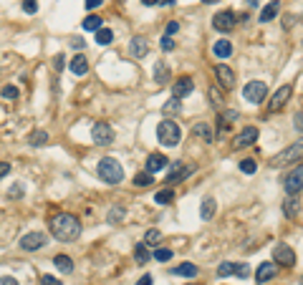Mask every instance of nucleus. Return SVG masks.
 <instances>
[{
    "mask_svg": "<svg viewBox=\"0 0 303 285\" xmlns=\"http://www.w3.org/2000/svg\"><path fill=\"white\" fill-rule=\"evenodd\" d=\"M157 139L162 146H177L182 139V129L174 119H162L159 126H157Z\"/></svg>",
    "mask_w": 303,
    "mask_h": 285,
    "instance_id": "2",
    "label": "nucleus"
},
{
    "mask_svg": "<svg viewBox=\"0 0 303 285\" xmlns=\"http://www.w3.org/2000/svg\"><path fill=\"white\" fill-rule=\"evenodd\" d=\"M43 245H45V235H43V232H28V235L21 237V247H23L25 252H36V250H41Z\"/></svg>",
    "mask_w": 303,
    "mask_h": 285,
    "instance_id": "13",
    "label": "nucleus"
},
{
    "mask_svg": "<svg viewBox=\"0 0 303 285\" xmlns=\"http://www.w3.org/2000/svg\"><path fill=\"white\" fill-rule=\"evenodd\" d=\"M8 172H10V164L8 162H0V179H3Z\"/></svg>",
    "mask_w": 303,
    "mask_h": 285,
    "instance_id": "52",
    "label": "nucleus"
},
{
    "mask_svg": "<svg viewBox=\"0 0 303 285\" xmlns=\"http://www.w3.org/2000/svg\"><path fill=\"white\" fill-rule=\"evenodd\" d=\"M71 73H76V76H86V71H88V61H86V56H73L71 58Z\"/></svg>",
    "mask_w": 303,
    "mask_h": 285,
    "instance_id": "19",
    "label": "nucleus"
},
{
    "mask_svg": "<svg viewBox=\"0 0 303 285\" xmlns=\"http://www.w3.org/2000/svg\"><path fill=\"white\" fill-rule=\"evenodd\" d=\"M91 139H94V144H99V146H106L116 139V131L111 129V124L99 122V124H94V129H91Z\"/></svg>",
    "mask_w": 303,
    "mask_h": 285,
    "instance_id": "6",
    "label": "nucleus"
},
{
    "mask_svg": "<svg viewBox=\"0 0 303 285\" xmlns=\"http://www.w3.org/2000/svg\"><path fill=\"white\" fill-rule=\"evenodd\" d=\"M159 5H174V0H157Z\"/></svg>",
    "mask_w": 303,
    "mask_h": 285,
    "instance_id": "56",
    "label": "nucleus"
},
{
    "mask_svg": "<svg viewBox=\"0 0 303 285\" xmlns=\"http://www.w3.org/2000/svg\"><path fill=\"white\" fill-rule=\"evenodd\" d=\"M179 109H182V106H179V99H174V96L164 103V114H167V116H170V114H172V116L179 114Z\"/></svg>",
    "mask_w": 303,
    "mask_h": 285,
    "instance_id": "38",
    "label": "nucleus"
},
{
    "mask_svg": "<svg viewBox=\"0 0 303 285\" xmlns=\"http://www.w3.org/2000/svg\"><path fill=\"white\" fill-rule=\"evenodd\" d=\"M0 94H3V99H18V88H15V86H5Z\"/></svg>",
    "mask_w": 303,
    "mask_h": 285,
    "instance_id": "44",
    "label": "nucleus"
},
{
    "mask_svg": "<svg viewBox=\"0 0 303 285\" xmlns=\"http://www.w3.org/2000/svg\"><path fill=\"white\" fill-rule=\"evenodd\" d=\"M129 53H131L134 58H144V56L149 53V41H147L144 36H134L131 43H129Z\"/></svg>",
    "mask_w": 303,
    "mask_h": 285,
    "instance_id": "17",
    "label": "nucleus"
},
{
    "mask_svg": "<svg viewBox=\"0 0 303 285\" xmlns=\"http://www.w3.org/2000/svg\"><path fill=\"white\" fill-rule=\"evenodd\" d=\"M101 3H104V0H86L84 5H86V10H96V8H99Z\"/></svg>",
    "mask_w": 303,
    "mask_h": 285,
    "instance_id": "49",
    "label": "nucleus"
},
{
    "mask_svg": "<svg viewBox=\"0 0 303 285\" xmlns=\"http://www.w3.org/2000/svg\"><path fill=\"white\" fill-rule=\"evenodd\" d=\"M202 3H207V5H212V3H217V0H202Z\"/></svg>",
    "mask_w": 303,
    "mask_h": 285,
    "instance_id": "58",
    "label": "nucleus"
},
{
    "mask_svg": "<svg viewBox=\"0 0 303 285\" xmlns=\"http://www.w3.org/2000/svg\"><path fill=\"white\" fill-rule=\"evenodd\" d=\"M136 285H154V278H152V275H142L139 280H136Z\"/></svg>",
    "mask_w": 303,
    "mask_h": 285,
    "instance_id": "50",
    "label": "nucleus"
},
{
    "mask_svg": "<svg viewBox=\"0 0 303 285\" xmlns=\"http://www.w3.org/2000/svg\"><path fill=\"white\" fill-rule=\"evenodd\" d=\"M281 13V3L278 0H273V3H268L265 8H263V13H260V23H270L273 18H276Z\"/></svg>",
    "mask_w": 303,
    "mask_h": 285,
    "instance_id": "24",
    "label": "nucleus"
},
{
    "mask_svg": "<svg viewBox=\"0 0 303 285\" xmlns=\"http://www.w3.org/2000/svg\"><path fill=\"white\" fill-rule=\"evenodd\" d=\"M64 66H66V58H64V53H58V56L53 58V68H56V71H64Z\"/></svg>",
    "mask_w": 303,
    "mask_h": 285,
    "instance_id": "46",
    "label": "nucleus"
},
{
    "mask_svg": "<svg viewBox=\"0 0 303 285\" xmlns=\"http://www.w3.org/2000/svg\"><path fill=\"white\" fill-rule=\"evenodd\" d=\"M152 258H154L157 263H167V260H172V250L170 247H157L154 252H152Z\"/></svg>",
    "mask_w": 303,
    "mask_h": 285,
    "instance_id": "36",
    "label": "nucleus"
},
{
    "mask_svg": "<svg viewBox=\"0 0 303 285\" xmlns=\"http://www.w3.org/2000/svg\"><path fill=\"white\" fill-rule=\"evenodd\" d=\"M179 31V23L177 20H170V23H167V36H174Z\"/></svg>",
    "mask_w": 303,
    "mask_h": 285,
    "instance_id": "48",
    "label": "nucleus"
},
{
    "mask_svg": "<svg viewBox=\"0 0 303 285\" xmlns=\"http://www.w3.org/2000/svg\"><path fill=\"white\" fill-rule=\"evenodd\" d=\"M162 243V232L159 230H147L144 232V245H159Z\"/></svg>",
    "mask_w": 303,
    "mask_h": 285,
    "instance_id": "37",
    "label": "nucleus"
},
{
    "mask_svg": "<svg viewBox=\"0 0 303 285\" xmlns=\"http://www.w3.org/2000/svg\"><path fill=\"white\" fill-rule=\"evenodd\" d=\"M258 134H260V131H258V126H245V129H242V131L238 134V137L233 139V146H235V149L253 146V144L258 142Z\"/></svg>",
    "mask_w": 303,
    "mask_h": 285,
    "instance_id": "12",
    "label": "nucleus"
},
{
    "mask_svg": "<svg viewBox=\"0 0 303 285\" xmlns=\"http://www.w3.org/2000/svg\"><path fill=\"white\" fill-rule=\"evenodd\" d=\"M192 91H195V83H192L190 76H179V79L172 83V96H174V99H185V96H190Z\"/></svg>",
    "mask_w": 303,
    "mask_h": 285,
    "instance_id": "15",
    "label": "nucleus"
},
{
    "mask_svg": "<svg viewBox=\"0 0 303 285\" xmlns=\"http://www.w3.org/2000/svg\"><path fill=\"white\" fill-rule=\"evenodd\" d=\"M283 212H285V217H296L301 212V200L298 197H288L285 204H283Z\"/></svg>",
    "mask_w": 303,
    "mask_h": 285,
    "instance_id": "28",
    "label": "nucleus"
},
{
    "mask_svg": "<svg viewBox=\"0 0 303 285\" xmlns=\"http://www.w3.org/2000/svg\"><path fill=\"white\" fill-rule=\"evenodd\" d=\"M296 16H291V13H288V16H283V28H285V31H291V28L296 25Z\"/></svg>",
    "mask_w": 303,
    "mask_h": 285,
    "instance_id": "45",
    "label": "nucleus"
},
{
    "mask_svg": "<svg viewBox=\"0 0 303 285\" xmlns=\"http://www.w3.org/2000/svg\"><path fill=\"white\" fill-rule=\"evenodd\" d=\"M23 10L30 13V16H36L38 13V0H23Z\"/></svg>",
    "mask_w": 303,
    "mask_h": 285,
    "instance_id": "41",
    "label": "nucleus"
},
{
    "mask_svg": "<svg viewBox=\"0 0 303 285\" xmlns=\"http://www.w3.org/2000/svg\"><path fill=\"white\" fill-rule=\"evenodd\" d=\"M200 270H197V265H192V263H182V265H177V267H172V275H177V278H195Z\"/></svg>",
    "mask_w": 303,
    "mask_h": 285,
    "instance_id": "21",
    "label": "nucleus"
},
{
    "mask_svg": "<svg viewBox=\"0 0 303 285\" xmlns=\"http://www.w3.org/2000/svg\"><path fill=\"white\" fill-rule=\"evenodd\" d=\"M167 164H170V159H167L164 154H159V152H154V154L147 157V172L154 177L157 172H162V169L167 167Z\"/></svg>",
    "mask_w": 303,
    "mask_h": 285,
    "instance_id": "16",
    "label": "nucleus"
},
{
    "mask_svg": "<svg viewBox=\"0 0 303 285\" xmlns=\"http://www.w3.org/2000/svg\"><path fill=\"white\" fill-rule=\"evenodd\" d=\"M240 172L255 174V172H258V162H255V159H242V162H240Z\"/></svg>",
    "mask_w": 303,
    "mask_h": 285,
    "instance_id": "39",
    "label": "nucleus"
},
{
    "mask_svg": "<svg viewBox=\"0 0 303 285\" xmlns=\"http://www.w3.org/2000/svg\"><path fill=\"white\" fill-rule=\"evenodd\" d=\"M238 116H240V114H238L235 109H227V111H222V114H220V126H222V129H225V126H230L233 122H238Z\"/></svg>",
    "mask_w": 303,
    "mask_h": 285,
    "instance_id": "33",
    "label": "nucleus"
},
{
    "mask_svg": "<svg viewBox=\"0 0 303 285\" xmlns=\"http://www.w3.org/2000/svg\"><path fill=\"white\" fill-rule=\"evenodd\" d=\"M192 134H195V137H202L205 142H212V137H215V134H212V126H210V124H195Z\"/></svg>",
    "mask_w": 303,
    "mask_h": 285,
    "instance_id": "29",
    "label": "nucleus"
},
{
    "mask_svg": "<svg viewBox=\"0 0 303 285\" xmlns=\"http://www.w3.org/2000/svg\"><path fill=\"white\" fill-rule=\"evenodd\" d=\"M134 184L136 187H149V184H154V177H152L149 172H139L134 177Z\"/></svg>",
    "mask_w": 303,
    "mask_h": 285,
    "instance_id": "35",
    "label": "nucleus"
},
{
    "mask_svg": "<svg viewBox=\"0 0 303 285\" xmlns=\"http://www.w3.org/2000/svg\"><path fill=\"white\" fill-rule=\"evenodd\" d=\"M71 46H73V48H76V51H81V48H84V46H86V43H84V41H81V38H73V41H71Z\"/></svg>",
    "mask_w": 303,
    "mask_h": 285,
    "instance_id": "53",
    "label": "nucleus"
},
{
    "mask_svg": "<svg viewBox=\"0 0 303 285\" xmlns=\"http://www.w3.org/2000/svg\"><path fill=\"white\" fill-rule=\"evenodd\" d=\"M217 275H220V278L235 275V263H220V267H217Z\"/></svg>",
    "mask_w": 303,
    "mask_h": 285,
    "instance_id": "40",
    "label": "nucleus"
},
{
    "mask_svg": "<svg viewBox=\"0 0 303 285\" xmlns=\"http://www.w3.org/2000/svg\"><path fill=\"white\" fill-rule=\"evenodd\" d=\"M53 265L61 270V273H73V260L68 258V255H56V258H53Z\"/></svg>",
    "mask_w": 303,
    "mask_h": 285,
    "instance_id": "27",
    "label": "nucleus"
},
{
    "mask_svg": "<svg viewBox=\"0 0 303 285\" xmlns=\"http://www.w3.org/2000/svg\"><path fill=\"white\" fill-rule=\"evenodd\" d=\"M154 81H157L159 86L170 83V66H167L164 61H159V63L154 66Z\"/></svg>",
    "mask_w": 303,
    "mask_h": 285,
    "instance_id": "26",
    "label": "nucleus"
},
{
    "mask_svg": "<svg viewBox=\"0 0 303 285\" xmlns=\"http://www.w3.org/2000/svg\"><path fill=\"white\" fill-rule=\"evenodd\" d=\"M283 187L288 192V197H298V194H301V187H303V167H301V164H296V167L285 174Z\"/></svg>",
    "mask_w": 303,
    "mask_h": 285,
    "instance_id": "5",
    "label": "nucleus"
},
{
    "mask_svg": "<svg viewBox=\"0 0 303 285\" xmlns=\"http://www.w3.org/2000/svg\"><path fill=\"white\" fill-rule=\"evenodd\" d=\"M10 194V197H21V194H23V187L18 184V187H13V192H8Z\"/></svg>",
    "mask_w": 303,
    "mask_h": 285,
    "instance_id": "54",
    "label": "nucleus"
},
{
    "mask_svg": "<svg viewBox=\"0 0 303 285\" xmlns=\"http://www.w3.org/2000/svg\"><path fill=\"white\" fill-rule=\"evenodd\" d=\"M235 275H238V278H248V275H250V267H248L245 263H235Z\"/></svg>",
    "mask_w": 303,
    "mask_h": 285,
    "instance_id": "42",
    "label": "nucleus"
},
{
    "mask_svg": "<svg viewBox=\"0 0 303 285\" xmlns=\"http://www.w3.org/2000/svg\"><path fill=\"white\" fill-rule=\"evenodd\" d=\"M159 46H162V51H174V41H172V36H164V38L159 41Z\"/></svg>",
    "mask_w": 303,
    "mask_h": 285,
    "instance_id": "43",
    "label": "nucleus"
},
{
    "mask_svg": "<svg viewBox=\"0 0 303 285\" xmlns=\"http://www.w3.org/2000/svg\"><path fill=\"white\" fill-rule=\"evenodd\" d=\"M0 285H18V280L10 278V275H3V278H0Z\"/></svg>",
    "mask_w": 303,
    "mask_h": 285,
    "instance_id": "51",
    "label": "nucleus"
},
{
    "mask_svg": "<svg viewBox=\"0 0 303 285\" xmlns=\"http://www.w3.org/2000/svg\"><path fill=\"white\" fill-rule=\"evenodd\" d=\"M273 260H276L278 265L293 267V265H296V252H293V247H291V245L278 243L276 247H273Z\"/></svg>",
    "mask_w": 303,
    "mask_h": 285,
    "instance_id": "8",
    "label": "nucleus"
},
{
    "mask_svg": "<svg viewBox=\"0 0 303 285\" xmlns=\"http://www.w3.org/2000/svg\"><path fill=\"white\" fill-rule=\"evenodd\" d=\"M301 119H303V116H301V111H298V114H296V129H298V131L303 129V124H301Z\"/></svg>",
    "mask_w": 303,
    "mask_h": 285,
    "instance_id": "55",
    "label": "nucleus"
},
{
    "mask_svg": "<svg viewBox=\"0 0 303 285\" xmlns=\"http://www.w3.org/2000/svg\"><path fill=\"white\" fill-rule=\"evenodd\" d=\"M154 202L157 204H172L174 202V189L170 187V189H159L157 194H154Z\"/></svg>",
    "mask_w": 303,
    "mask_h": 285,
    "instance_id": "30",
    "label": "nucleus"
},
{
    "mask_svg": "<svg viewBox=\"0 0 303 285\" xmlns=\"http://www.w3.org/2000/svg\"><path fill=\"white\" fill-rule=\"evenodd\" d=\"M215 76H217V83L225 88V91L235 86V73H233V68L227 66V63H217L215 66Z\"/></svg>",
    "mask_w": 303,
    "mask_h": 285,
    "instance_id": "14",
    "label": "nucleus"
},
{
    "mask_svg": "<svg viewBox=\"0 0 303 285\" xmlns=\"http://www.w3.org/2000/svg\"><path fill=\"white\" fill-rule=\"evenodd\" d=\"M212 53H215L217 58H230L233 56V43L220 38V41H215V46H212Z\"/></svg>",
    "mask_w": 303,
    "mask_h": 285,
    "instance_id": "20",
    "label": "nucleus"
},
{
    "mask_svg": "<svg viewBox=\"0 0 303 285\" xmlns=\"http://www.w3.org/2000/svg\"><path fill=\"white\" fill-rule=\"evenodd\" d=\"M144 5H157V0H142Z\"/></svg>",
    "mask_w": 303,
    "mask_h": 285,
    "instance_id": "57",
    "label": "nucleus"
},
{
    "mask_svg": "<svg viewBox=\"0 0 303 285\" xmlns=\"http://www.w3.org/2000/svg\"><path fill=\"white\" fill-rule=\"evenodd\" d=\"M242 96H245L250 103H260L268 96V86L263 81H250V83H245V88H242Z\"/></svg>",
    "mask_w": 303,
    "mask_h": 285,
    "instance_id": "7",
    "label": "nucleus"
},
{
    "mask_svg": "<svg viewBox=\"0 0 303 285\" xmlns=\"http://www.w3.org/2000/svg\"><path fill=\"white\" fill-rule=\"evenodd\" d=\"M215 212H217V202L212 200V197H205L202 200V207H200V217L202 220H212V217H215Z\"/></svg>",
    "mask_w": 303,
    "mask_h": 285,
    "instance_id": "23",
    "label": "nucleus"
},
{
    "mask_svg": "<svg viewBox=\"0 0 303 285\" xmlns=\"http://www.w3.org/2000/svg\"><path fill=\"white\" fill-rule=\"evenodd\" d=\"M124 217H127V207L124 204H114L109 212H106V222H109V224H119Z\"/></svg>",
    "mask_w": 303,
    "mask_h": 285,
    "instance_id": "22",
    "label": "nucleus"
},
{
    "mask_svg": "<svg viewBox=\"0 0 303 285\" xmlns=\"http://www.w3.org/2000/svg\"><path fill=\"white\" fill-rule=\"evenodd\" d=\"M101 23H104V20H101L99 16H88V18H86L81 25H84V31H94V33H96L99 28H101Z\"/></svg>",
    "mask_w": 303,
    "mask_h": 285,
    "instance_id": "34",
    "label": "nucleus"
},
{
    "mask_svg": "<svg viewBox=\"0 0 303 285\" xmlns=\"http://www.w3.org/2000/svg\"><path fill=\"white\" fill-rule=\"evenodd\" d=\"M51 235L61 243H73L81 237V222L71 212H58L51 217Z\"/></svg>",
    "mask_w": 303,
    "mask_h": 285,
    "instance_id": "1",
    "label": "nucleus"
},
{
    "mask_svg": "<svg viewBox=\"0 0 303 285\" xmlns=\"http://www.w3.org/2000/svg\"><path fill=\"white\" fill-rule=\"evenodd\" d=\"M301 154H303V142H296V144L285 146L283 152H278L276 157H273V159H270V167L281 169V167H285V164H298Z\"/></svg>",
    "mask_w": 303,
    "mask_h": 285,
    "instance_id": "4",
    "label": "nucleus"
},
{
    "mask_svg": "<svg viewBox=\"0 0 303 285\" xmlns=\"http://www.w3.org/2000/svg\"><path fill=\"white\" fill-rule=\"evenodd\" d=\"M235 20H238V16L233 10H220L215 18H212V28L215 31H220V33H230L233 28H235Z\"/></svg>",
    "mask_w": 303,
    "mask_h": 285,
    "instance_id": "9",
    "label": "nucleus"
},
{
    "mask_svg": "<svg viewBox=\"0 0 303 285\" xmlns=\"http://www.w3.org/2000/svg\"><path fill=\"white\" fill-rule=\"evenodd\" d=\"M192 164H185V162H172V169L167 172V184H177L182 179H187L192 174Z\"/></svg>",
    "mask_w": 303,
    "mask_h": 285,
    "instance_id": "11",
    "label": "nucleus"
},
{
    "mask_svg": "<svg viewBox=\"0 0 303 285\" xmlns=\"http://www.w3.org/2000/svg\"><path fill=\"white\" fill-rule=\"evenodd\" d=\"M28 144H30V146H43V144H48V134H45V131H33V134L28 137Z\"/></svg>",
    "mask_w": 303,
    "mask_h": 285,
    "instance_id": "32",
    "label": "nucleus"
},
{
    "mask_svg": "<svg viewBox=\"0 0 303 285\" xmlns=\"http://www.w3.org/2000/svg\"><path fill=\"white\" fill-rule=\"evenodd\" d=\"M99 177L106 184H119L121 179H124V169H121V164L114 157H104L99 162Z\"/></svg>",
    "mask_w": 303,
    "mask_h": 285,
    "instance_id": "3",
    "label": "nucleus"
},
{
    "mask_svg": "<svg viewBox=\"0 0 303 285\" xmlns=\"http://www.w3.org/2000/svg\"><path fill=\"white\" fill-rule=\"evenodd\" d=\"M41 285H64V283H61L58 278H53V275H43L41 278Z\"/></svg>",
    "mask_w": 303,
    "mask_h": 285,
    "instance_id": "47",
    "label": "nucleus"
},
{
    "mask_svg": "<svg viewBox=\"0 0 303 285\" xmlns=\"http://www.w3.org/2000/svg\"><path fill=\"white\" fill-rule=\"evenodd\" d=\"M134 260H136V265H147V263L152 260V252L147 250L144 243H136V245H134Z\"/></svg>",
    "mask_w": 303,
    "mask_h": 285,
    "instance_id": "25",
    "label": "nucleus"
},
{
    "mask_svg": "<svg viewBox=\"0 0 303 285\" xmlns=\"http://www.w3.org/2000/svg\"><path fill=\"white\" fill-rule=\"evenodd\" d=\"M276 265L273 263H260L258 265V270H255V283H268V280H273L276 278Z\"/></svg>",
    "mask_w": 303,
    "mask_h": 285,
    "instance_id": "18",
    "label": "nucleus"
},
{
    "mask_svg": "<svg viewBox=\"0 0 303 285\" xmlns=\"http://www.w3.org/2000/svg\"><path fill=\"white\" fill-rule=\"evenodd\" d=\"M114 41V33H111V28H99V31H96V43H99V46H109V43Z\"/></svg>",
    "mask_w": 303,
    "mask_h": 285,
    "instance_id": "31",
    "label": "nucleus"
},
{
    "mask_svg": "<svg viewBox=\"0 0 303 285\" xmlns=\"http://www.w3.org/2000/svg\"><path fill=\"white\" fill-rule=\"evenodd\" d=\"M291 96H293V86H291V83H283L278 91L273 94V99H270V103H268V111H281Z\"/></svg>",
    "mask_w": 303,
    "mask_h": 285,
    "instance_id": "10",
    "label": "nucleus"
}]
</instances>
